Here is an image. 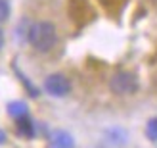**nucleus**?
<instances>
[{
	"label": "nucleus",
	"mask_w": 157,
	"mask_h": 148,
	"mask_svg": "<svg viewBox=\"0 0 157 148\" xmlns=\"http://www.w3.org/2000/svg\"><path fill=\"white\" fill-rule=\"evenodd\" d=\"M27 41L36 52H50L58 42L56 25L48 19L35 21L27 31Z\"/></svg>",
	"instance_id": "obj_1"
},
{
	"label": "nucleus",
	"mask_w": 157,
	"mask_h": 148,
	"mask_svg": "<svg viewBox=\"0 0 157 148\" xmlns=\"http://www.w3.org/2000/svg\"><path fill=\"white\" fill-rule=\"evenodd\" d=\"M109 89H111L115 94H119V96L134 94V92L138 90V79H136V75H132L128 71H119V73H115L111 77Z\"/></svg>",
	"instance_id": "obj_2"
},
{
	"label": "nucleus",
	"mask_w": 157,
	"mask_h": 148,
	"mask_svg": "<svg viewBox=\"0 0 157 148\" xmlns=\"http://www.w3.org/2000/svg\"><path fill=\"white\" fill-rule=\"evenodd\" d=\"M44 89L52 96L63 98V96H67L69 92H71V81H69L65 75H61V73H52V75L46 77Z\"/></svg>",
	"instance_id": "obj_3"
},
{
	"label": "nucleus",
	"mask_w": 157,
	"mask_h": 148,
	"mask_svg": "<svg viewBox=\"0 0 157 148\" xmlns=\"http://www.w3.org/2000/svg\"><path fill=\"white\" fill-rule=\"evenodd\" d=\"M50 148H75V141L67 131H56L50 141Z\"/></svg>",
	"instance_id": "obj_4"
},
{
	"label": "nucleus",
	"mask_w": 157,
	"mask_h": 148,
	"mask_svg": "<svg viewBox=\"0 0 157 148\" xmlns=\"http://www.w3.org/2000/svg\"><path fill=\"white\" fill-rule=\"evenodd\" d=\"M107 138H109V142H111V144L123 146L124 142H127V133H124L121 127H113V129L107 131Z\"/></svg>",
	"instance_id": "obj_5"
},
{
	"label": "nucleus",
	"mask_w": 157,
	"mask_h": 148,
	"mask_svg": "<svg viewBox=\"0 0 157 148\" xmlns=\"http://www.w3.org/2000/svg\"><path fill=\"white\" fill-rule=\"evenodd\" d=\"M8 112H10V115L12 118H15V119H21V118H25L27 115V106H25V102H10L8 104Z\"/></svg>",
	"instance_id": "obj_6"
},
{
	"label": "nucleus",
	"mask_w": 157,
	"mask_h": 148,
	"mask_svg": "<svg viewBox=\"0 0 157 148\" xmlns=\"http://www.w3.org/2000/svg\"><path fill=\"white\" fill-rule=\"evenodd\" d=\"M17 125H19V133L21 135H25V137H33V123L29 121V118L25 115V118H21V119H17Z\"/></svg>",
	"instance_id": "obj_7"
},
{
	"label": "nucleus",
	"mask_w": 157,
	"mask_h": 148,
	"mask_svg": "<svg viewBox=\"0 0 157 148\" xmlns=\"http://www.w3.org/2000/svg\"><path fill=\"white\" fill-rule=\"evenodd\" d=\"M146 135H147V138H151V141H157V118H153V119L147 121Z\"/></svg>",
	"instance_id": "obj_8"
},
{
	"label": "nucleus",
	"mask_w": 157,
	"mask_h": 148,
	"mask_svg": "<svg viewBox=\"0 0 157 148\" xmlns=\"http://www.w3.org/2000/svg\"><path fill=\"white\" fill-rule=\"evenodd\" d=\"M10 18V4L8 0H0V23H4Z\"/></svg>",
	"instance_id": "obj_9"
},
{
	"label": "nucleus",
	"mask_w": 157,
	"mask_h": 148,
	"mask_svg": "<svg viewBox=\"0 0 157 148\" xmlns=\"http://www.w3.org/2000/svg\"><path fill=\"white\" fill-rule=\"evenodd\" d=\"M4 48V33H2V29H0V50Z\"/></svg>",
	"instance_id": "obj_10"
},
{
	"label": "nucleus",
	"mask_w": 157,
	"mask_h": 148,
	"mask_svg": "<svg viewBox=\"0 0 157 148\" xmlns=\"http://www.w3.org/2000/svg\"><path fill=\"white\" fill-rule=\"evenodd\" d=\"M0 142H4V133L0 131Z\"/></svg>",
	"instance_id": "obj_11"
}]
</instances>
